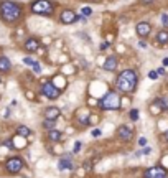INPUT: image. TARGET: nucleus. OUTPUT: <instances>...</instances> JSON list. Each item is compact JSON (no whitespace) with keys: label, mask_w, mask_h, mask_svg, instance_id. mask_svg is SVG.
I'll return each instance as SVG.
<instances>
[{"label":"nucleus","mask_w":168,"mask_h":178,"mask_svg":"<svg viewBox=\"0 0 168 178\" xmlns=\"http://www.w3.org/2000/svg\"><path fill=\"white\" fill-rule=\"evenodd\" d=\"M59 20H61V23H64V25H71V23H74L76 20H83V22H86V18L76 15L73 10H64L63 13H61Z\"/></svg>","instance_id":"0eeeda50"},{"label":"nucleus","mask_w":168,"mask_h":178,"mask_svg":"<svg viewBox=\"0 0 168 178\" xmlns=\"http://www.w3.org/2000/svg\"><path fill=\"white\" fill-rule=\"evenodd\" d=\"M91 13H92V10H91L89 7H84L83 8V15H91Z\"/></svg>","instance_id":"bb28decb"},{"label":"nucleus","mask_w":168,"mask_h":178,"mask_svg":"<svg viewBox=\"0 0 168 178\" xmlns=\"http://www.w3.org/2000/svg\"><path fill=\"white\" fill-rule=\"evenodd\" d=\"M81 124H83V126H88V124H89V117H83V119H81Z\"/></svg>","instance_id":"c756f323"},{"label":"nucleus","mask_w":168,"mask_h":178,"mask_svg":"<svg viewBox=\"0 0 168 178\" xmlns=\"http://www.w3.org/2000/svg\"><path fill=\"white\" fill-rule=\"evenodd\" d=\"M142 3H145V5H152L153 3V0H140Z\"/></svg>","instance_id":"72a5a7b5"},{"label":"nucleus","mask_w":168,"mask_h":178,"mask_svg":"<svg viewBox=\"0 0 168 178\" xmlns=\"http://www.w3.org/2000/svg\"><path fill=\"white\" fill-rule=\"evenodd\" d=\"M33 71H35L36 74H40L41 73V66L38 64V63H35V64H33Z\"/></svg>","instance_id":"b1692460"},{"label":"nucleus","mask_w":168,"mask_h":178,"mask_svg":"<svg viewBox=\"0 0 168 178\" xmlns=\"http://www.w3.org/2000/svg\"><path fill=\"white\" fill-rule=\"evenodd\" d=\"M142 152H143V153H145V155H148V153H150V152H152V148H150V147H145V148H143V150H142Z\"/></svg>","instance_id":"473e14b6"},{"label":"nucleus","mask_w":168,"mask_h":178,"mask_svg":"<svg viewBox=\"0 0 168 178\" xmlns=\"http://www.w3.org/2000/svg\"><path fill=\"white\" fill-rule=\"evenodd\" d=\"M92 137H96V139H97V137H100V130H99V129H96V130H92Z\"/></svg>","instance_id":"c85d7f7f"},{"label":"nucleus","mask_w":168,"mask_h":178,"mask_svg":"<svg viewBox=\"0 0 168 178\" xmlns=\"http://www.w3.org/2000/svg\"><path fill=\"white\" fill-rule=\"evenodd\" d=\"M3 145H5L7 148H13V140L12 139H7V140L3 142Z\"/></svg>","instance_id":"4be33fe9"},{"label":"nucleus","mask_w":168,"mask_h":178,"mask_svg":"<svg viewBox=\"0 0 168 178\" xmlns=\"http://www.w3.org/2000/svg\"><path fill=\"white\" fill-rule=\"evenodd\" d=\"M148 78H150V79H157L158 78V71H150V73H148Z\"/></svg>","instance_id":"393cba45"},{"label":"nucleus","mask_w":168,"mask_h":178,"mask_svg":"<svg viewBox=\"0 0 168 178\" xmlns=\"http://www.w3.org/2000/svg\"><path fill=\"white\" fill-rule=\"evenodd\" d=\"M162 23H163V25H168V15H166V13H163V15H162Z\"/></svg>","instance_id":"a878e982"},{"label":"nucleus","mask_w":168,"mask_h":178,"mask_svg":"<svg viewBox=\"0 0 168 178\" xmlns=\"http://www.w3.org/2000/svg\"><path fill=\"white\" fill-rule=\"evenodd\" d=\"M138 143H140L142 147H143V145H147V139H145V137H142L140 140H138Z\"/></svg>","instance_id":"2f4dec72"},{"label":"nucleus","mask_w":168,"mask_h":178,"mask_svg":"<svg viewBox=\"0 0 168 178\" xmlns=\"http://www.w3.org/2000/svg\"><path fill=\"white\" fill-rule=\"evenodd\" d=\"M117 89L122 93H132L137 86V74L133 69H125L117 78Z\"/></svg>","instance_id":"f03ea898"},{"label":"nucleus","mask_w":168,"mask_h":178,"mask_svg":"<svg viewBox=\"0 0 168 178\" xmlns=\"http://www.w3.org/2000/svg\"><path fill=\"white\" fill-rule=\"evenodd\" d=\"M59 109L58 107H46L45 109V119H51V121H56L59 117Z\"/></svg>","instance_id":"9b49d317"},{"label":"nucleus","mask_w":168,"mask_h":178,"mask_svg":"<svg viewBox=\"0 0 168 178\" xmlns=\"http://www.w3.org/2000/svg\"><path fill=\"white\" fill-rule=\"evenodd\" d=\"M41 93H43V96H46L48 99H58L59 97V89L53 83H48V81H43Z\"/></svg>","instance_id":"39448f33"},{"label":"nucleus","mask_w":168,"mask_h":178,"mask_svg":"<svg viewBox=\"0 0 168 178\" xmlns=\"http://www.w3.org/2000/svg\"><path fill=\"white\" fill-rule=\"evenodd\" d=\"M163 64L168 66V58H163Z\"/></svg>","instance_id":"4c0bfd02"},{"label":"nucleus","mask_w":168,"mask_h":178,"mask_svg":"<svg viewBox=\"0 0 168 178\" xmlns=\"http://www.w3.org/2000/svg\"><path fill=\"white\" fill-rule=\"evenodd\" d=\"M31 12L38 15H53L55 12V3L50 0H35L31 3Z\"/></svg>","instance_id":"20e7f679"},{"label":"nucleus","mask_w":168,"mask_h":178,"mask_svg":"<svg viewBox=\"0 0 168 178\" xmlns=\"http://www.w3.org/2000/svg\"><path fill=\"white\" fill-rule=\"evenodd\" d=\"M163 165H166V167H168V157L163 158Z\"/></svg>","instance_id":"e433bc0d"},{"label":"nucleus","mask_w":168,"mask_h":178,"mask_svg":"<svg viewBox=\"0 0 168 178\" xmlns=\"http://www.w3.org/2000/svg\"><path fill=\"white\" fill-rule=\"evenodd\" d=\"M166 170L162 167H152L143 173V178H166Z\"/></svg>","instance_id":"6e6552de"},{"label":"nucleus","mask_w":168,"mask_h":178,"mask_svg":"<svg viewBox=\"0 0 168 178\" xmlns=\"http://www.w3.org/2000/svg\"><path fill=\"white\" fill-rule=\"evenodd\" d=\"M104 69H105V71H114V69H117V58H116V56H109L107 60L104 61Z\"/></svg>","instance_id":"ddd939ff"},{"label":"nucleus","mask_w":168,"mask_h":178,"mask_svg":"<svg viewBox=\"0 0 168 178\" xmlns=\"http://www.w3.org/2000/svg\"><path fill=\"white\" fill-rule=\"evenodd\" d=\"M158 74H165V68H158Z\"/></svg>","instance_id":"c9c22d12"},{"label":"nucleus","mask_w":168,"mask_h":178,"mask_svg":"<svg viewBox=\"0 0 168 178\" xmlns=\"http://www.w3.org/2000/svg\"><path fill=\"white\" fill-rule=\"evenodd\" d=\"M0 83H2V78H0Z\"/></svg>","instance_id":"ea45409f"},{"label":"nucleus","mask_w":168,"mask_h":178,"mask_svg":"<svg viewBox=\"0 0 168 178\" xmlns=\"http://www.w3.org/2000/svg\"><path fill=\"white\" fill-rule=\"evenodd\" d=\"M48 139H50L51 142H59L61 139H63V134L59 130H55V129H51L50 132H48Z\"/></svg>","instance_id":"dca6fc26"},{"label":"nucleus","mask_w":168,"mask_h":178,"mask_svg":"<svg viewBox=\"0 0 168 178\" xmlns=\"http://www.w3.org/2000/svg\"><path fill=\"white\" fill-rule=\"evenodd\" d=\"M23 63L28 64V66H33V64H35V61H33L31 58H23Z\"/></svg>","instance_id":"5701e85b"},{"label":"nucleus","mask_w":168,"mask_h":178,"mask_svg":"<svg viewBox=\"0 0 168 178\" xmlns=\"http://www.w3.org/2000/svg\"><path fill=\"white\" fill-rule=\"evenodd\" d=\"M99 107L104 110H116L121 107V96L114 91H110L99 101Z\"/></svg>","instance_id":"7ed1b4c3"},{"label":"nucleus","mask_w":168,"mask_h":178,"mask_svg":"<svg viewBox=\"0 0 168 178\" xmlns=\"http://www.w3.org/2000/svg\"><path fill=\"white\" fill-rule=\"evenodd\" d=\"M107 48H109V43H102V45H100V50H107Z\"/></svg>","instance_id":"f704fd0d"},{"label":"nucleus","mask_w":168,"mask_h":178,"mask_svg":"<svg viewBox=\"0 0 168 178\" xmlns=\"http://www.w3.org/2000/svg\"><path fill=\"white\" fill-rule=\"evenodd\" d=\"M43 127L48 129V130H51V129L55 127V121H51V119H45V122H43Z\"/></svg>","instance_id":"aec40b11"},{"label":"nucleus","mask_w":168,"mask_h":178,"mask_svg":"<svg viewBox=\"0 0 168 178\" xmlns=\"http://www.w3.org/2000/svg\"><path fill=\"white\" fill-rule=\"evenodd\" d=\"M38 46H40V41L36 40V38H28V40L25 41V50L28 53H33L38 50Z\"/></svg>","instance_id":"f8f14e48"},{"label":"nucleus","mask_w":168,"mask_h":178,"mask_svg":"<svg viewBox=\"0 0 168 178\" xmlns=\"http://www.w3.org/2000/svg\"><path fill=\"white\" fill-rule=\"evenodd\" d=\"M165 139H166V140H168V130L165 132Z\"/></svg>","instance_id":"58836bf2"},{"label":"nucleus","mask_w":168,"mask_h":178,"mask_svg":"<svg viewBox=\"0 0 168 178\" xmlns=\"http://www.w3.org/2000/svg\"><path fill=\"white\" fill-rule=\"evenodd\" d=\"M135 30H137V35H138V36L145 38V36H148V35H150L152 27H150V23H147V22H140V23H137Z\"/></svg>","instance_id":"9d476101"},{"label":"nucleus","mask_w":168,"mask_h":178,"mask_svg":"<svg viewBox=\"0 0 168 178\" xmlns=\"http://www.w3.org/2000/svg\"><path fill=\"white\" fill-rule=\"evenodd\" d=\"M5 168H7L8 173H18L23 168V160H22V158H18V157H12V158H8V160H7Z\"/></svg>","instance_id":"423d86ee"},{"label":"nucleus","mask_w":168,"mask_h":178,"mask_svg":"<svg viewBox=\"0 0 168 178\" xmlns=\"http://www.w3.org/2000/svg\"><path fill=\"white\" fill-rule=\"evenodd\" d=\"M0 18L5 23H15L22 18V7L12 0L0 2Z\"/></svg>","instance_id":"f257e3e1"},{"label":"nucleus","mask_w":168,"mask_h":178,"mask_svg":"<svg viewBox=\"0 0 168 178\" xmlns=\"http://www.w3.org/2000/svg\"><path fill=\"white\" fill-rule=\"evenodd\" d=\"M17 135H20V137H28V135H31V130L28 129L27 126H20L17 129Z\"/></svg>","instance_id":"a211bd4d"},{"label":"nucleus","mask_w":168,"mask_h":178,"mask_svg":"<svg viewBox=\"0 0 168 178\" xmlns=\"http://www.w3.org/2000/svg\"><path fill=\"white\" fill-rule=\"evenodd\" d=\"M138 46H140V48H147V41L145 40H140V41H138Z\"/></svg>","instance_id":"7c9ffc66"},{"label":"nucleus","mask_w":168,"mask_h":178,"mask_svg":"<svg viewBox=\"0 0 168 178\" xmlns=\"http://www.w3.org/2000/svg\"><path fill=\"white\" fill-rule=\"evenodd\" d=\"M10 68H12L10 60L7 56H0V73H7V71H10Z\"/></svg>","instance_id":"4468645a"},{"label":"nucleus","mask_w":168,"mask_h":178,"mask_svg":"<svg viewBox=\"0 0 168 178\" xmlns=\"http://www.w3.org/2000/svg\"><path fill=\"white\" fill-rule=\"evenodd\" d=\"M117 135H119V139H121V140L127 142V140H130V139H132L133 132H132V129H130V127H127V126H121V127L117 129Z\"/></svg>","instance_id":"1a4fd4ad"},{"label":"nucleus","mask_w":168,"mask_h":178,"mask_svg":"<svg viewBox=\"0 0 168 178\" xmlns=\"http://www.w3.org/2000/svg\"><path fill=\"white\" fill-rule=\"evenodd\" d=\"M163 110H165V107H163V104H162V99L155 101V102L150 106V112L152 114H162Z\"/></svg>","instance_id":"2eb2a0df"},{"label":"nucleus","mask_w":168,"mask_h":178,"mask_svg":"<svg viewBox=\"0 0 168 178\" xmlns=\"http://www.w3.org/2000/svg\"><path fill=\"white\" fill-rule=\"evenodd\" d=\"M130 119H132V121H137V119H138V110L137 109L130 110Z\"/></svg>","instance_id":"412c9836"},{"label":"nucleus","mask_w":168,"mask_h":178,"mask_svg":"<svg viewBox=\"0 0 168 178\" xmlns=\"http://www.w3.org/2000/svg\"><path fill=\"white\" fill-rule=\"evenodd\" d=\"M155 40L158 43H162V45H165V43H168V30H160L157 33V38Z\"/></svg>","instance_id":"f3484780"},{"label":"nucleus","mask_w":168,"mask_h":178,"mask_svg":"<svg viewBox=\"0 0 168 178\" xmlns=\"http://www.w3.org/2000/svg\"><path fill=\"white\" fill-rule=\"evenodd\" d=\"M58 167H59V170H64V168H66V170H71V168H73V163H71L69 158H63V160L59 162Z\"/></svg>","instance_id":"6ab92c4d"},{"label":"nucleus","mask_w":168,"mask_h":178,"mask_svg":"<svg viewBox=\"0 0 168 178\" xmlns=\"http://www.w3.org/2000/svg\"><path fill=\"white\" fill-rule=\"evenodd\" d=\"M79 150H81V142H76V143H74V152L78 153Z\"/></svg>","instance_id":"cd10ccee"}]
</instances>
